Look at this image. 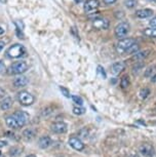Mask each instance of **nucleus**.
I'll list each match as a JSON object with an SVG mask.
<instances>
[{
    "label": "nucleus",
    "mask_w": 156,
    "mask_h": 157,
    "mask_svg": "<svg viewBox=\"0 0 156 157\" xmlns=\"http://www.w3.org/2000/svg\"><path fill=\"white\" fill-rule=\"evenodd\" d=\"M28 64L25 61L14 62L8 68L7 74H10V75H21V74L25 73L28 70Z\"/></svg>",
    "instance_id": "f257e3e1"
},
{
    "label": "nucleus",
    "mask_w": 156,
    "mask_h": 157,
    "mask_svg": "<svg viewBox=\"0 0 156 157\" xmlns=\"http://www.w3.org/2000/svg\"><path fill=\"white\" fill-rule=\"evenodd\" d=\"M25 54H26V48L24 47V45L19 43L11 45L6 52V56L10 59H19L21 57H23V56H25Z\"/></svg>",
    "instance_id": "f03ea898"
},
{
    "label": "nucleus",
    "mask_w": 156,
    "mask_h": 157,
    "mask_svg": "<svg viewBox=\"0 0 156 157\" xmlns=\"http://www.w3.org/2000/svg\"><path fill=\"white\" fill-rule=\"evenodd\" d=\"M136 43V40L134 38H122L121 40H119V42L116 44V52L119 55H124L129 47L132 44Z\"/></svg>",
    "instance_id": "7ed1b4c3"
},
{
    "label": "nucleus",
    "mask_w": 156,
    "mask_h": 157,
    "mask_svg": "<svg viewBox=\"0 0 156 157\" xmlns=\"http://www.w3.org/2000/svg\"><path fill=\"white\" fill-rule=\"evenodd\" d=\"M17 100L23 106H31L35 102V98L29 91L22 90L17 94Z\"/></svg>",
    "instance_id": "20e7f679"
},
{
    "label": "nucleus",
    "mask_w": 156,
    "mask_h": 157,
    "mask_svg": "<svg viewBox=\"0 0 156 157\" xmlns=\"http://www.w3.org/2000/svg\"><path fill=\"white\" fill-rule=\"evenodd\" d=\"M129 32V25L126 22H121L116 26L114 29V34H115L116 38L118 39H122L124 38Z\"/></svg>",
    "instance_id": "39448f33"
},
{
    "label": "nucleus",
    "mask_w": 156,
    "mask_h": 157,
    "mask_svg": "<svg viewBox=\"0 0 156 157\" xmlns=\"http://www.w3.org/2000/svg\"><path fill=\"white\" fill-rule=\"evenodd\" d=\"M13 116L17 119L20 127H23L24 125H26V124L28 123L29 119H30L29 114L25 111H17L13 114Z\"/></svg>",
    "instance_id": "423d86ee"
},
{
    "label": "nucleus",
    "mask_w": 156,
    "mask_h": 157,
    "mask_svg": "<svg viewBox=\"0 0 156 157\" xmlns=\"http://www.w3.org/2000/svg\"><path fill=\"white\" fill-rule=\"evenodd\" d=\"M93 26L95 29H98V30H107L110 26V22L107 19H104V17H98V19H95L93 22Z\"/></svg>",
    "instance_id": "0eeeda50"
},
{
    "label": "nucleus",
    "mask_w": 156,
    "mask_h": 157,
    "mask_svg": "<svg viewBox=\"0 0 156 157\" xmlns=\"http://www.w3.org/2000/svg\"><path fill=\"white\" fill-rule=\"evenodd\" d=\"M69 145L76 151H82L85 148V145L83 144V142L77 137L70 138L69 139Z\"/></svg>",
    "instance_id": "6e6552de"
},
{
    "label": "nucleus",
    "mask_w": 156,
    "mask_h": 157,
    "mask_svg": "<svg viewBox=\"0 0 156 157\" xmlns=\"http://www.w3.org/2000/svg\"><path fill=\"white\" fill-rule=\"evenodd\" d=\"M140 152L145 157H153L155 154V150L152 145L150 144H143L140 146Z\"/></svg>",
    "instance_id": "1a4fd4ad"
},
{
    "label": "nucleus",
    "mask_w": 156,
    "mask_h": 157,
    "mask_svg": "<svg viewBox=\"0 0 156 157\" xmlns=\"http://www.w3.org/2000/svg\"><path fill=\"white\" fill-rule=\"evenodd\" d=\"M68 129V125L63 121H59V122H55L51 124V130L55 134H65Z\"/></svg>",
    "instance_id": "9d476101"
},
{
    "label": "nucleus",
    "mask_w": 156,
    "mask_h": 157,
    "mask_svg": "<svg viewBox=\"0 0 156 157\" xmlns=\"http://www.w3.org/2000/svg\"><path fill=\"white\" fill-rule=\"evenodd\" d=\"M151 54V50L150 49H145V50H142V52H137L136 54L132 55V57L131 58V61L134 62H141V61H144L145 59H147Z\"/></svg>",
    "instance_id": "9b49d317"
},
{
    "label": "nucleus",
    "mask_w": 156,
    "mask_h": 157,
    "mask_svg": "<svg viewBox=\"0 0 156 157\" xmlns=\"http://www.w3.org/2000/svg\"><path fill=\"white\" fill-rule=\"evenodd\" d=\"M99 6H100L99 0H86V1L84 2L83 10H84L85 13H89L90 11L98 10V7H99Z\"/></svg>",
    "instance_id": "f8f14e48"
},
{
    "label": "nucleus",
    "mask_w": 156,
    "mask_h": 157,
    "mask_svg": "<svg viewBox=\"0 0 156 157\" xmlns=\"http://www.w3.org/2000/svg\"><path fill=\"white\" fill-rule=\"evenodd\" d=\"M29 83V79L26 76H17V78H14L13 80V86L17 88L20 87H25L26 85Z\"/></svg>",
    "instance_id": "ddd939ff"
},
{
    "label": "nucleus",
    "mask_w": 156,
    "mask_h": 157,
    "mask_svg": "<svg viewBox=\"0 0 156 157\" xmlns=\"http://www.w3.org/2000/svg\"><path fill=\"white\" fill-rule=\"evenodd\" d=\"M52 144L51 139L48 136H42L39 140H38V146L41 149H48V148Z\"/></svg>",
    "instance_id": "4468645a"
},
{
    "label": "nucleus",
    "mask_w": 156,
    "mask_h": 157,
    "mask_svg": "<svg viewBox=\"0 0 156 157\" xmlns=\"http://www.w3.org/2000/svg\"><path fill=\"white\" fill-rule=\"evenodd\" d=\"M153 16V10L150 8H144V10H139L136 11V17L139 19H148V17Z\"/></svg>",
    "instance_id": "2eb2a0df"
},
{
    "label": "nucleus",
    "mask_w": 156,
    "mask_h": 157,
    "mask_svg": "<svg viewBox=\"0 0 156 157\" xmlns=\"http://www.w3.org/2000/svg\"><path fill=\"white\" fill-rule=\"evenodd\" d=\"M125 68V65L123 62H116L111 66V72L114 75H118L119 73H121Z\"/></svg>",
    "instance_id": "dca6fc26"
},
{
    "label": "nucleus",
    "mask_w": 156,
    "mask_h": 157,
    "mask_svg": "<svg viewBox=\"0 0 156 157\" xmlns=\"http://www.w3.org/2000/svg\"><path fill=\"white\" fill-rule=\"evenodd\" d=\"M5 122H6V125L8 127H10V128H13V129L20 128L19 123H17V119L13 116V115H10V116H7L6 119H5Z\"/></svg>",
    "instance_id": "f3484780"
},
{
    "label": "nucleus",
    "mask_w": 156,
    "mask_h": 157,
    "mask_svg": "<svg viewBox=\"0 0 156 157\" xmlns=\"http://www.w3.org/2000/svg\"><path fill=\"white\" fill-rule=\"evenodd\" d=\"M13 102L11 100V98H5L0 104V108H1V110H8L13 106Z\"/></svg>",
    "instance_id": "a211bd4d"
},
{
    "label": "nucleus",
    "mask_w": 156,
    "mask_h": 157,
    "mask_svg": "<svg viewBox=\"0 0 156 157\" xmlns=\"http://www.w3.org/2000/svg\"><path fill=\"white\" fill-rule=\"evenodd\" d=\"M143 34L149 38H156V27L146 28L145 30L143 31Z\"/></svg>",
    "instance_id": "6ab92c4d"
},
{
    "label": "nucleus",
    "mask_w": 156,
    "mask_h": 157,
    "mask_svg": "<svg viewBox=\"0 0 156 157\" xmlns=\"http://www.w3.org/2000/svg\"><path fill=\"white\" fill-rule=\"evenodd\" d=\"M23 137H24L25 140L30 141L35 137V132L32 128H27L23 132Z\"/></svg>",
    "instance_id": "aec40b11"
},
{
    "label": "nucleus",
    "mask_w": 156,
    "mask_h": 157,
    "mask_svg": "<svg viewBox=\"0 0 156 157\" xmlns=\"http://www.w3.org/2000/svg\"><path fill=\"white\" fill-rule=\"evenodd\" d=\"M144 66H145V65H144V62H142V61L136 62V65H134V66H132V73L138 74L141 70L144 69Z\"/></svg>",
    "instance_id": "412c9836"
},
{
    "label": "nucleus",
    "mask_w": 156,
    "mask_h": 157,
    "mask_svg": "<svg viewBox=\"0 0 156 157\" xmlns=\"http://www.w3.org/2000/svg\"><path fill=\"white\" fill-rule=\"evenodd\" d=\"M139 48H140V45L136 42V43L132 44V45L129 47L127 50H126L125 54L126 55H134V54H136L137 52H139Z\"/></svg>",
    "instance_id": "4be33fe9"
},
{
    "label": "nucleus",
    "mask_w": 156,
    "mask_h": 157,
    "mask_svg": "<svg viewBox=\"0 0 156 157\" xmlns=\"http://www.w3.org/2000/svg\"><path fill=\"white\" fill-rule=\"evenodd\" d=\"M155 70H156V66H155V65L148 67L145 70V72H144V76H145V77H152V74L155 72Z\"/></svg>",
    "instance_id": "5701e85b"
},
{
    "label": "nucleus",
    "mask_w": 156,
    "mask_h": 157,
    "mask_svg": "<svg viewBox=\"0 0 156 157\" xmlns=\"http://www.w3.org/2000/svg\"><path fill=\"white\" fill-rule=\"evenodd\" d=\"M128 85H129V78L127 75H124L121 78V80H120V86L122 88H126L128 87Z\"/></svg>",
    "instance_id": "b1692460"
},
{
    "label": "nucleus",
    "mask_w": 156,
    "mask_h": 157,
    "mask_svg": "<svg viewBox=\"0 0 156 157\" xmlns=\"http://www.w3.org/2000/svg\"><path fill=\"white\" fill-rule=\"evenodd\" d=\"M149 94H150V90H148V88H143V90H140V97H141V99H143V100L147 99V98L149 97Z\"/></svg>",
    "instance_id": "393cba45"
},
{
    "label": "nucleus",
    "mask_w": 156,
    "mask_h": 157,
    "mask_svg": "<svg viewBox=\"0 0 156 157\" xmlns=\"http://www.w3.org/2000/svg\"><path fill=\"white\" fill-rule=\"evenodd\" d=\"M85 109L82 108V107H74L73 108V113H74L75 115H82L85 113Z\"/></svg>",
    "instance_id": "a878e982"
},
{
    "label": "nucleus",
    "mask_w": 156,
    "mask_h": 157,
    "mask_svg": "<svg viewBox=\"0 0 156 157\" xmlns=\"http://www.w3.org/2000/svg\"><path fill=\"white\" fill-rule=\"evenodd\" d=\"M124 4L127 8H134L137 5V0H125Z\"/></svg>",
    "instance_id": "bb28decb"
},
{
    "label": "nucleus",
    "mask_w": 156,
    "mask_h": 157,
    "mask_svg": "<svg viewBox=\"0 0 156 157\" xmlns=\"http://www.w3.org/2000/svg\"><path fill=\"white\" fill-rule=\"evenodd\" d=\"M73 102L75 104H77L78 106H81L82 104H83V100H82L81 97H78V96H71Z\"/></svg>",
    "instance_id": "cd10ccee"
},
{
    "label": "nucleus",
    "mask_w": 156,
    "mask_h": 157,
    "mask_svg": "<svg viewBox=\"0 0 156 157\" xmlns=\"http://www.w3.org/2000/svg\"><path fill=\"white\" fill-rule=\"evenodd\" d=\"M60 90H61L62 94H64V97H66V98L71 97V94H70V91L68 90V88H66L64 86H60Z\"/></svg>",
    "instance_id": "c85d7f7f"
},
{
    "label": "nucleus",
    "mask_w": 156,
    "mask_h": 157,
    "mask_svg": "<svg viewBox=\"0 0 156 157\" xmlns=\"http://www.w3.org/2000/svg\"><path fill=\"white\" fill-rule=\"evenodd\" d=\"M21 153H22V150H21L20 148L14 147L10 150V155L11 156H17V155H20Z\"/></svg>",
    "instance_id": "c756f323"
},
{
    "label": "nucleus",
    "mask_w": 156,
    "mask_h": 157,
    "mask_svg": "<svg viewBox=\"0 0 156 157\" xmlns=\"http://www.w3.org/2000/svg\"><path fill=\"white\" fill-rule=\"evenodd\" d=\"M52 113V109L51 108H45L44 110L42 111V116H48V115H51Z\"/></svg>",
    "instance_id": "7c9ffc66"
},
{
    "label": "nucleus",
    "mask_w": 156,
    "mask_h": 157,
    "mask_svg": "<svg viewBox=\"0 0 156 157\" xmlns=\"http://www.w3.org/2000/svg\"><path fill=\"white\" fill-rule=\"evenodd\" d=\"M98 73H100L102 75L103 78H106V73H105V71H104V68H103L102 66H98Z\"/></svg>",
    "instance_id": "2f4dec72"
},
{
    "label": "nucleus",
    "mask_w": 156,
    "mask_h": 157,
    "mask_svg": "<svg viewBox=\"0 0 156 157\" xmlns=\"http://www.w3.org/2000/svg\"><path fill=\"white\" fill-rule=\"evenodd\" d=\"M14 24H16V26H17V28L21 29V30H23V29H24V24H23L22 22H20V21H16Z\"/></svg>",
    "instance_id": "473e14b6"
},
{
    "label": "nucleus",
    "mask_w": 156,
    "mask_h": 157,
    "mask_svg": "<svg viewBox=\"0 0 156 157\" xmlns=\"http://www.w3.org/2000/svg\"><path fill=\"white\" fill-rule=\"evenodd\" d=\"M149 25L151 26V27H156V17H152V19L149 21Z\"/></svg>",
    "instance_id": "72a5a7b5"
},
{
    "label": "nucleus",
    "mask_w": 156,
    "mask_h": 157,
    "mask_svg": "<svg viewBox=\"0 0 156 157\" xmlns=\"http://www.w3.org/2000/svg\"><path fill=\"white\" fill-rule=\"evenodd\" d=\"M116 1H117V0H103V2H104L105 4H108V5L115 3Z\"/></svg>",
    "instance_id": "f704fd0d"
},
{
    "label": "nucleus",
    "mask_w": 156,
    "mask_h": 157,
    "mask_svg": "<svg viewBox=\"0 0 156 157\" xmlns=\"http://www.w3.org/2000/svg\"><path fill=\"white\" fill-rule=\"evenodd\" d=\"M4 70H5V65H4L3 62L0 61V73H2Z\"/></svg>",
    "instance_id": "c9c22d12"
},
{
    "label": "nucleus",
    "mask_w": 156,
    "mask_h": 157,
    "mask_svg": "<svg viewBox=\"0 0 156 157\" xmlns=\"http://www.w3.org/2000/svg\"><path fill=\"white\" fill-rule=\"evenodd\" d=\"M5 146H7V142L3 141V140H0V148H3Z\"/></svg>",
    "instance_id": "e433bc0d"
},
{
    "label": "nucleus",
    "mask_w": 156,
    "mask_h": 157,
    "mask_svg": "<svg viewBox=\"0 0 156 157\" xmlns=\"http://www.w3.org/2000/svg\"><path fill=\"white\" fill-rule=\"evenodd\" d=\"M71 33H72L73 35H74V36H75L76 38H78V37H79V35H78L77 33H76V28H75V27H73V28L71 29Z\"/></svg>",
    "instance_id": "4c0bfd02"
},
{
    "label": "nucleus",
    "mask_w": 156,
    "mask_h": 157,
    "mask_svg": "<svg viewBox=\"0 0 156 157\" xmlns=\"http://www.w3.org/2000/svg\"><path fill=\"white\" fill-rule=\"evenodd\" d=\"M4 94H5V90L0 87V97H4Z\"/></svg>",
    "instance_id": "58836bf2"
},
{
    "label": "nucleus",
    "mask_w": 156,
    "mask_h": 157,
    "mask_svg": "<svg viewBox=\"0 0 156 157\" xmlns=\"http://www.w3.org/2000/svg\"><path fill=\"white\" fill-rule=\"evenodd\" d=\"M4 45H5V44H4V42H3V41H0V52H1V50L3 49Z\"/></svg>",
    "instance_id": "ea45409f"
},
{
    "label": "nucleus",
    "mask_w": 156,
    "mask_h": 157,
    "mask_svg": "<svg viewBox=\"0 0 156 157\" xmlns=\"http://www.w3.org/2000/svg\"><path fill=\"white\" fill-rule=\"evenodd\" d=\"M151 81H152V82H156V73L154 74V75L152 76V78H151Z\"/></svg>",
    "instance_id": "a19ab883"
},
{
    "label": "nucleus",
    "mask_w": 156,
    "mask_h": 157,
    "mask_svg": "<svg viewBox=\"0 0 156 157\" xmlns=\"http://www.w3.org/2000/svg\"><path fill=\"white\" fill-rule=\"evenodd\" d=\"M4 33V29L1 27V26H0V35H2Z\"/></svg>",
    "instance_id": "79ce46f5"
},
{
    "label": "nucleus",
    "mask_w": 156,
    "mask_h": 157,
    "mask_svg": "<svg viewBox=\"0 0 156 157\" xmlns=\"http://www.w3.org/2000/svg\"><path fill=\"white\" fill-rule=\"evenodd\" d=\"M75 3H81V2H83V0H74Z\"/></svg>",
    "instance_id": "37998d69"
},
{
    "label": "nucleus",
    "mask_w": 156,
    "mask_h": 157,
    "mask_svg": "<svg viewBox=\"0 0 156 157\" xmlns=\"http://www.w3.org/2000/svg\"><path fill=\"white\" fill-rule=\"evenodd\" d=\"M26 157H37L36 155H34V154H29V155H27Z\"/></svg>",
    "instance_id": "c03bdc74"
},
{
    "label": "nucleus",
    "mask_w": 156,
    "mask_h": 157,
    "mask_svg": "<svg viewBox=\"0 0 156 157\" xmlns=\"http://www.w3.org/2000/svg\"><path fill=\"white\" fill-rule=\"evenodd\" d=\"M0 2L1 3H6V0H0Z\"/></svg>",
    "instance_id": "a18cd8bd"
},
{
    "label": "nucleus",
    "mask_w": 156,
    "mask_h": 157,
    "mask_svg": "<svg viewBox=\"0 0 156 157\" xmlns=\"http://www.w3.org/2000/svg\"><path fill=\"white\" fill-rule=\"evenodd\" d=\"M148 1H150V2H156V0H148Z\"/></svg>",
    "instance_id": "49530a36"
}]
</instances>
